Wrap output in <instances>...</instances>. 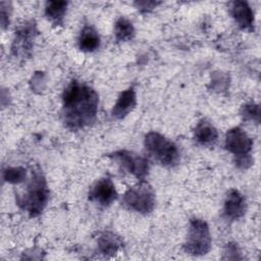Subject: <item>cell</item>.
I'll use <instances>...</instances> for the list:
<instances>
[{
  "instance_id": "cell-1",
  "label": "cell",
  "mask_w": 261,
  "mask_h": 261,
  "mask_svg": "<svg viewBox=\"0 0 261 261\" xmlns=\"http://www.w3.org/2000/svg\"><path fill=\"white\" fill-rule=\"evenodd\" d=\"M99 96L88 85L71 81L62 94V119L65 126L77 130L91 125L98 112Z\"/></svg>"
},
{
  "instance_id": "cell-2",
  "label": "cell",
  "mask_w": 261,
  "mask_h": 261,
  "mask_svg": "<svg viewBox=\"0 0 261 261\" xmlns=\"http://www.w3.org/2000/svg\"><path fill=\"white\" fill-rule=\"evenodd\" d=\"M16 204L31 217L39 216L49 200V190L40 168H32L24 192L15 193Z\"/></svg>"
},
{
  "instance_id": "cell-3",
  "label": "cell",
  "mask_w": 261,
  "mask_h": 261,
  "mask_svg": "<svg viewBox=\"0 0 261 261\" xmlns=\"http://www.w3.org/2000/svg\"><path fill=\"white\" fill-rule=\"evenodd\" d=\"M144 145L146 151L163 166L173 167L179 163V151L177 146L163 135L150 132L145 136Z\"/></svg>"
},
{
  "instance_id": "cell-4",
  "label": "cell",
  "mask_w": 261,
  "mask_h": 261,
  "mask_svg": "<svg viewBox=\"0 0 261 261\" xmlns=\"http://www.w3.org/2000/svg\"><path fill=\"white\" fill-rule=\"evenodd\" d=\"M182 248L187 254L194 256H202L209 252L211 236L206 221L199 218L191 219L187 240Z\"/></svg>"
},
{
  "instance_id": "cell-5",
  "label": "cell",
  "mask_w": 261,
  "mask_h": 261,
  "mask_svg": "<svg viewBox=\"0 0 261 261\" xmlns=\"http://www.w3.org/2000/svg\"><path fill=\"white\" fill-rule=\"evenodd\" d=\"M122 204L132 211L149 214L155 207V193L145 180L128 189L122 196Z\"/></svg>"
},
{
  "instance_id": "cell-6",
  "label": "cell",
  "mask_w": 261,
  "mask_h": 261,
  "mask_svg": "<svg viewBox=\"0 0 261 261\" xmlns=\"http://www.w3.org/2000/svg\"><path fill=\"white\" fill-rule=\"evenodd\" d=\"M37 34V25L34 20L24 21L21 23L15 30L14 39L11 46L12 55L21 59L30 57Z\"/></svg>"
},
{
  "instance_id": "cell-7",
  "label": "cell",
  "mask_w": 261,
  "mask_h": 261,
  "mask_svg": "<svg viewBox=\"0 0 261 261\" xmlns=\"http://www.w3.org/2000/svg\"><path fill=\"white\" fill-rule=\"evenodd\" d=\"M112 160L117 162L122 169L132 173L140 181L144 180L149 173V162L146 157L140 156L127 150L115 151L108 155Z\"/></svg>"
},
{
  "instance_id": "cell-8",
  "label": "cell",
  "mask_w": 261,
  "mask_h": 261,
  "mask_svg": "<svg viewBox=\"0 0 261 261\" xmlns=\"http://www.w3.org/2000/svg\"><path fill=\"white\" fill-rule=\"evenodd\" d=\"M225 149L232 153L234 157L250 154L253 141L241 127H233L229 129L225 136Z\"/></svg>"
},
{
  "instance_id": "cell-9",
  "label": "cell",
  "mask_w": 261,
  "mask_h": 261,
  "mask_svg": "<svg viewBox=\"0 0 261 261\" xmlns=\"http://www.w3.org/2000/svg\"><path fill=\"white\" fill-rule=\"evenodd\" d=\"M117 198L115 186L110 177H102L97 180L89 192V199L97 204L107 207Z\"/></svg>"
},
{
  "instance_id": "cell-10",
  "label": "cell",
  "mask_w": 261,
  "mask_h": 261,
  "mask_svg": "<svg viewBox=\"0 0 261 261\" xmlns=\"http://www.w3.org/2000/svg\"><path fill=\"white\" fill-rule=\"evenodd\" d=\"M246 213V200L238 190H230L225 198L223 215L228 220H238Z\"/></svg>"
},
{
  "instance_id": "cell-11",
  "label": "cell",
  "mask_w": 261,
  "mask_h": 261,
  "mask_svg": "<svg viewBox=\"0 0 261 261\" xmlns=\"http://www.w3.org/2000/svg\"><path fill=\"white\" fill-rule=\"evenodd\" d=\"M230 14L242 30H254V13L246 1H233L230 4Z\"/></svg>"
},
{
  "instance_id": "cell-12",
  "label": "cell",
  "mask_w": 261,
  "mask_h": 261,
  "mask_svg": "<svg viewBox=\"0 0 261 261\" xmlns=\"http://www.w3.org/2000/svg\"><path fill=\"white\" fill-rule=\"evenodd\" d=\"M136 104H137L136 92H135V89L130 87L120 93L115 105L112 108L111 114L113 117L117 119H121L125 117L129 112L133 111V109L136 107Z\"/></svg>"
},
{
  "instance_id": "cell-13",
  "label": "cell",
  "mask_w": 261,
  "mask_h": 261,
  "mask_svg": "<svg viewBox=\"0 0 261 261\" xmlns=\"http://www.w3.org/2000/svg\"><path fill=\"white\" fill-rule=\"evenodd\" d=\"M122 240L112 231H103L97 239L98 252L105 257L114 256L122 247Z\"/></svg>"
},
{
  "instance_id": "cell-14",
  "label": "cell",
  "mask_w": 261,
  "mask_h": 261,
  "mask_svg": "<svg viewBox=\"0 0 261 261\" xmlns=\"http://www.w3.org/2000/svg\"><path fill=\"white\" fill-rule=\"evenodd\" d=\"M194 137L198 144L204 147H212L217 142L218 132L209 121L203 119L197 124Z\"/></svg>"
},
{
  "instance_id": "cell-15",
  "label": "cell",
  "mask_w": 261,
  "mask_h": 261,
  "mask_svg": "<svg viewBox=\"0 0 261 261\" xmlns=\"http://www.w3.org/2000/svg\"><path fill=\"white\" fill-rule=\"evenodd\" d=\"M100 46L98 32L92 25H85L79 37V48L84 52H94Z\"/></svg>"
},
{
  "instance_id": "cell-16",
  "label": "cell",
  "mask_w": 261,
  "mask_h": 261,
  "mask_svg": "<svg viewBox=\"0 0 261 261\" xmlns=\"http://www.w3.org/2000/svg\"><path fill=\"white\" fill-rule=\"evenodd\" d=\"M68 2L47 1L45 5V15L53 25H62L66 13Z\"/></svg>"
},
{
  "instance_id": "cell-17",
  "label": "cell",
  "mask_w": 261,
  "mask_h": 261,
  "mask_svg": "<svg viewBox=\"0 0 261 261\" xmlns=\"http://www.w3.org/2000/svg\"><path fill=\"white\" fill-rule=\"evenodd\" d=\"M114 35L118 42L130 41L135 36V28L128 19L119 17L114 25Z\"/></svg>"
},
{
  "instance_id": "cell-18",
  "label": "cell",
  "mask_w": 261,
  "mask_h": 261,
  "mask_svg": "<svg viewBox=\"0 0 261 261\" xmlns=\"http://www.w3.org/2000/svg\"><path fill=\"white\" fill-rule=\"evenodd\" d=\"M27 169L23 167H7L2 171V177L10 184H19L27 178Z\"/></svg>"
},
{
  "instance_id": "cell-19",
  "label": "cell",
  "mask_w": 261,
  "mask_h": 261,
  "mask_svg": "<svg viewBox=\"0 0 261 261\" xmlns=\"http://www.w3.org/2000/svg\"><path fill=\"white\" fill-rule=\"evenodd\" d=\"M240 113L244 120H253L257 123L260 121V107L258 104H246L242 107Z\"/></svg>"
},
{
  "instance_id": "cell-20",
  "label": "cell",
  "mask_w": 261,
  "mask_h": 261,
  "mask_svg": "<svg viewBox=\"0 0 261 261\" xmlns=\"http://www.w3.org/2000/svg\"><path fill=\"white\" fill-rule=\"evenodd\" d=\"M234 163L239 168L247 169L252 165L253 159L250 154L244 155V156H238V157H234Z\"/></svg>"
},
{
  "instance_id": "cell-21",
  "label": "cell",
  "mask_w": 261,
  "mask_h": 261,
  "mask_svg": "<svg viewBox=\"0 0 261 261\" xmlns=\"http://www.w3.org/2000/svg\"><path fill=\"white\" fill-rule=\"evenodd\" d=\"M159 4H160V2H154V1H137V2H135V5L137 6V8L144 12L151 11Z\"/></svg>"
},
{
  "instance_id": "cell-22",
  "label": "cell",
  "mask_w": 261,
  "mask_h": 261,
  "mask_svg": "<svg viewBox=\"0 0 261 261\" xmlns=\"http://www.w3.org/2000/svg\"><path fill=\"white\" fill-rule=\"evenodd\" d=\"M1 22L3 29H5L9 23V13L5 10V6L3 5V3H1Z\"/></svg>"
}]
</instances>
